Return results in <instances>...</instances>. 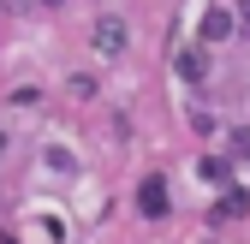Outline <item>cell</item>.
Returning a JSON list of instances; mask_svg holds the SVG:
<instances>
[{"label": "cell", "instance_id": "6da1fadb", "mask_svg": "<svg viewBox=\"0 0 250 244\" xmlns=\"http://www.w3.org/2000/svg\"><path fill=\"white\" fill-rule=\"evenodd\" d=\"M137 203H143V215H149V221H161V215H167V179H143Z\"/></svg>", "mask_w": 250, "mask_h": 244}, {"label": "cell", "instance_id": "3957f363", "mask_svg": "<svg viewBox=\"0 0 250 244\" xmlns=\"http://www.w3.org/2000/svg\"><path fill=\"white\" fill-rule=\"evenodd\" d=\"M221 36H232V12H227V6H214V12L203 18V42H221Z\"/></svg>", "mask_w": 250, "mask_h": 244}, {"label": "cell", "instance_id": "7a4b0ae2", "mask_svg": "<svg viewBox=\"0 0 250 244\" xmlns=\"http://www.w3.org/2000/svg\"><path fill=\"white\" fill-rule=\"evenodd\" d=\"M96 48H102V54H119V48H125V24H119V18H102V24H96Z\"/></svg>", "mask_w": 250, "mask_h": 244}, {"label": "cell", "instance_id": "277c9868", "mask_svg": "<svg viewBox=\"0 0 250 244\" xmlns=\"http://www.w3.org/2000/svg\"><path fill=\"white\" fill-rule=\"evenodd\" d=\"M179 72L191 78V83H197V78H208V54H203V48H191V54L179 60Z\"/></svg>", "mask_w": 250, "mask_h": 244}, {"label": "cell", "instance_id": "8992f818", "mask_svg": "<svg viewBox=\"0 0 250 244\" xmlns=\"http://www.w3.org/2000/svg\"><path fill=\"white\" fill-rule=\"evenodd\" d=\"M232 149H238V155H250V131H232Z\"/></svg>", "mask_w": 250, "mask_h": 244}, {"label": "cell", "instance_id": "5b68a950", "mask_svg": "<svg viewBox=\"0 0 250 244\" xmlns=\"http://www.w3.org/2000/svg\"><path fill=\"white\" fill-rule=\"evenodd\" d=\"M250 208V191H227V203L214 208V221H232V215H244Z\"/></svg>", "mask_w": 250, "mask_h": 244}, {"label": "cell", "instance_id": "52a82bcc", "mask_svg": "<svg viewBox=\"0 0 250 244\" xmlns=\"http://www.w3.org/2000/svg\"><path fill=\"white\" fill-rule=\"evenodd\" d=\"M0 149H6V131H0Z\"/></svg>", "mask_w": 250, "mask_h": 244}]
</instances>
